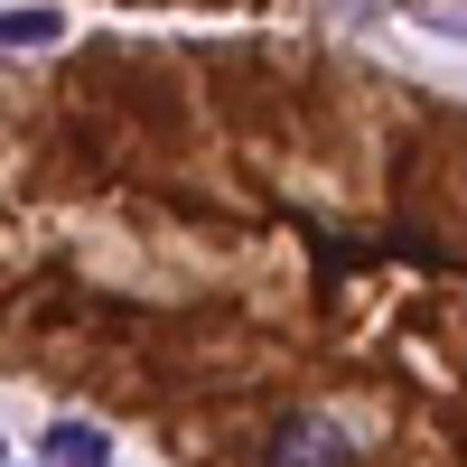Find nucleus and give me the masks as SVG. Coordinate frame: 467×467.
<instances>
[{
	"instance_id": "obj_4",
	"label": "nucleus",
	"mask_w": 467,
	"mask_h": 467,
	"mask_svg": "<svg viewBox=\"0 0 467 467\" xmlns=\"http://www.w3.org/2000/svg\"><path fill=\"white\" fill-rule=\"evenodd\" d=\"M327 10H337V19H393L402 0H327Z\"/></svg>"
},
{
	"instance_id": "obj_1",
	"label": "nucleus",
	"mask_w": 467,
	"mask_h": 467,
	"mask_svg": "<svg viewBox=\"0 0 467 467\" xmlns=\"http://www.w3.org/2000/svg\"><path fill=\"white\" fill-rule=\"evenodd\" d=\"M262 467H356V431L337 411H281L262 440Z\"/></svg>"
},
{
	"instance_id": "obj_2",
	"label": "nucleus",
	"mask_w": 467,
	"mask_h": 467,
	"mask_svg": "<svg viewBox=\"0 0 467 467\" xmlns=\"http://www.w3.org/2000/svg\"><path fill=\"white\" fill-rule=\"evenodd\" d=\"M37 449H47L57 467H112V440L94 431V420H57V431L37 440Z\"/></svg>"
},
{
	"instance_id": "obj_3",
	"label": "nucleus",
	"mask_w": 467,
	"mask_h": 467,
	"mask_svg": "<svg viewBox=\"0 0 467 467\" xmlns=\"http://www.w3.org/2000/svg\"><path fill=\"white\" fill-rule=\"evenodd\" d=\"M66 37V10H47V0H37V10H0V47H57Z\"/></svg>"
}]
</instances>
